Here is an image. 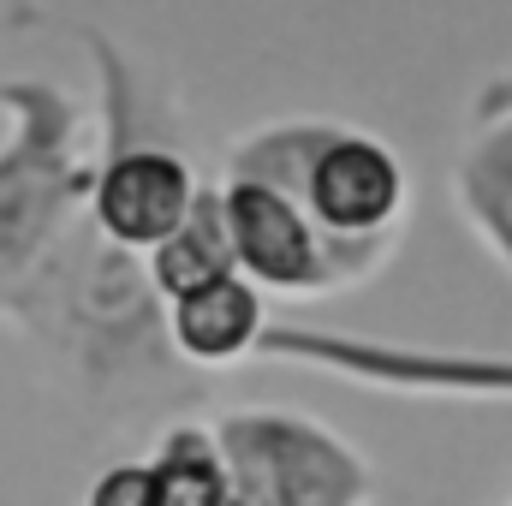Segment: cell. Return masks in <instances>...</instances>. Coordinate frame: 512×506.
Here are the masks:
<instances>
[{
    "label": "cell",
    "instance_id": "obj_6",
    "mask_svg": "<svg viewBox=\"0 0 512 506\" xmlns=\"http://www.w3.org/2000/svg\"><path fill=\"white\" fill-rule=\"evenodd\" d=\"M197 191L203 179L179 149L108 126V155L96 161V179H90V227L114 251L149 256L185 227Z\"/></svg>",
    "mask_w": 512,
    "mask_h": 506
},
{
    "label": "cell",
    "instance_id": "obj_5",
    "mask_svg": "<svg viewBox=\"0 0 512 506\" xmlns=\"http://www.w3.org/2000/svg\"><path fill=\"white\" fill-rule=\"evenodd\" d=\"M256 358L292 364V370H322V376L346 381V387L405 393V399H512V358L429 352V346H399V340L340 334V328L268 322Z\"/></svg>",
    "mask_w": 512,
    "mask_h": 506
},
{
    "label": "cell",
    "instance_id": "obj_8",
    "mask_svg": "<svg viewBox=\"0 0 512 506\" xmlns=\"http://www.w3.org/2000/svg\"><path fill=\"white\" fill-rule=\"evenodd\" d=\"M161 328L179 364L191 370H233L256 358L268 334V298L256 292L245 274H221L173 304H161Z\"/></svg>",
    "mask_w": 512,
    "mask_h": 506
},
{
    "label": "cell",
    "instance_id": "obj_9",
    "mask_svg": "<svg viewBox=\"0 0 512 506\" xmlns=\"http://www.w3.org/2000/svg\"><path fill=\"white\" fill-rule=\"evenodd\" d=\"M143 274H149V292H155L161 304H173V298H185V292L221 280V274H239V268H233V245H227V221H221V191H215V185L197 191L185 227H179L167 245H155V251L143 256Z\"/></svg>",
    "mask_w": 512,
    "mask_h": 506
},
{
    "label": "cell",
    "instance_id": "obj_1",
    "mask_svg": "<svg viewBox=\"0 0 512 506\" xmlns=\"http://www.w3.org/2000/svg\"><path fill=\"white\" fill-rule=\"evenodd\" d=\"M227 179L280 185L340 251H399L411 179L393 143L346 120H268L227 149Z\"/></svg>",
    "mask_w": 512,
    "mask_h": 506
},
{
    "label": "cell",
    "instance_id": "obj_11",
    "mask_svg": "<svg viewBox=\"0 0 512 506\" xmlns=\"http://www.w3.org/2000/svg\"><path fill=\"white\" fill-rule=\"evenodd\" d=\"M84 506H155V471H149V459L108 465V471L90 483Z\"/></svg>",
    "mask_w": 512,
    "mask_h": 506
},
{
    "label": "cell",
    "instance_id": "obj_7",
    "mask_svg": "<svg viewBox=\"0 0 512 506\" xmlns=\"http://www.w3.org/2000/svg\"><path fill=\"white\" fill-rule=\"evenodd\" d=\"M453 209L471 239L512 274V72L471 96L465 143L453 155Z\"/></svg>",
    "mask_w": 512,
    "mask_h": 506
},
{
    "label": "cell",
    "instance_id": "obj_3",
    "mask_svg": "<svg viewBox=\"0 0 512 506\" xmlns=\"http://www.w3.org/2000/svg\"><path fill=\"white\" fill-rule=\"evenodd\" d=\"M209 429L245 506H376L382 495L376 465L310 411L233 405Z\"/></svg>",
    "mask_w": 512,
    "mask_h": 506
},
{
    "label": "cell",
    "instance_id": "obj_2",
    "mask_svg": "<svg viewBox=\"0 0 512 506\" xmlns=\"http://www.w3.org/2000/svg\"><path fill=\"white\" fill-rule=\"evenodd\" d=\"M0 102L18 114V137L0 155V310H18L66 251L78 203L90 209L96 167L78 155V114L60 90L0 84Z\"/></svg>",
    "mask_w": 512,
    "mask_h": 506
},
{
    "label": "cell",
    "instance_id": "obj_4",
    "mask_svg": "<svg viewBox=\"0 0 512 506\" xmlns=\"http://www.w3.org/2000/svg\"><path fill=\"white\" fill-rule=\"evenodd\" d=\"M221 221L233 268L251 280L262 298H346L370 286L399 251H340L334 239L316 233V221L262 179H227L221 173Z\"/></svg>",
    "mask_w": 512,
    "mask_h": 506
},
{
    "label": "cell",
    "instance_id": "obj_12",
    "mask_svg": "<svg viewBox=\"0 0 512 506\" xmlns=\"http://www.w3.org/2000/svg\"><path fill=\"white\" fill-rule=\"evenodd\" d=\"M507 506H512V501H507Z\"/></svg>",
    "mask_w": 512,
    "mask_h": 506
},
{
    "label": "cell",
    "instance_id": "obj_10",
    "mask_svg": "<svg viewBox=\"0 0 512 506\" xmlns=\"http://www.w3.org/2000/svg\"><path fill=\"white\" fill-rule=\"evenodd\" d=\"M149 471H155V506H245L209 423H173L149 453Z\"/></svg>",
    "mask_w": 512,
    "mask_h": 506
}]
</instances>
